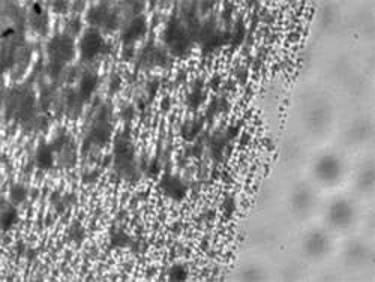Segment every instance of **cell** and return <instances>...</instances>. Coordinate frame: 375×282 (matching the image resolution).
I'll list each match as a JSON object with an SVG mask.
<instances>
[{
    "instance_id": "obj_1",
    "label": "cell",
    "mask_w": 375,
    "mask_h": 282,
    "mask_svg": "<svg viewBox=\"0 0 375 282\" xmlns=\"http://www.w3.org/2000/svg\"><path fill=\"white\" fill-rule=\"evenodd\" d=\"M330 216L332 219L336 222V224H345L347 221H350L351 218V210L347 204L344 203H338L332 207V212H330Z\"/></svg>"
},
{
    "instance_id": "obj_2",
    "label": "cell",
    "mask_w": 375,
    "mask_h": 282,
    "mask_svg": "<svg viewBox=\"0 0 375 282\" xmlns=\"http://www.w3.org/2000/svg\"><path fill=\"white\" fill-rule=\"evenodd\" d=\"M318 168L321 170V176H323V179H333V177L338 174V170H339L338 162H336V161H333L332 158H326V159H323Z\"/></svg>"
},
{
    "instance_id": "obj_3",
    "label": "cell",
    "mask_w": 375,
    "mask_h": 282,
    "mask_svg": "<svg viewBox=\"0 0 375 282\" xmlns=\"http://www.w3.org/2000/svg\"><path fill=\"white\" fill-rule=\"evenodd\" d=\"M99 44H101V39L96 36V35H87L84 39H83V54L84 56H93L95 53L99 50Z\"/></svg>"
}]
</instances>
